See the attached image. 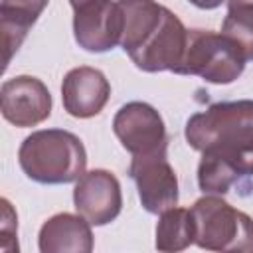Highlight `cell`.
I'll list each match as a JSON object with an SVG mask.
<instances>
[{
    "mask_svg": "<svg viewBox=\"0 0 253 253\" xmlns=\"http://www.w3.org/2000/svg\"><path fill=\"white\" fill-rule=\"evenodd\" d=\"M186 142L243 180L253 178V101H219L194 113L184 128Z\"/></svg>",
    "mask_w": 253,
    "mask_h": 253,
    "instance_id": "cell-1",
    "label": "cell"
},
{
    "mask_svg": "<svg viewBox=\"0 0 253 253\" xmlns=\"http://www.w3.org/2000/svg\"><path fill=\"white\" fill-rule=\"evenodd\" d=\"M22 172L38 184H71L87 168L81 138L63 128H42L28 134L18 150Z\"/></svg>",
    "mask_w": 253,
    "mask_h": 253,
    "instance_id": "cell-2",
    "label": "cell"
},
{
    "mask_svg": "<svg viewBox=\"0 0 253 253\" xmlns=\"http://www.w3.org/2000/svg\"><path fill=\"white\" fill-rule=\"evenodd\" d=\"M196 223L194 243L206 251L253 253V217L217 194H206L190 208Z\"/></svg>",
    "mask_w": 253,
    "mask_h": 253,
    "instance_id": "cell-3",
    "label": "cell"
},
{
    "mask_svg": "<svg viewBox=\"0 0 253 253\" xmlns=\"http://www.w3.org/2000/svg\"><path fill=\"white\" fill-rule=\"evenodd\" d=\"M247 59L223 34L211 30H188L186 49L176 75H198L213 85H229L241 77Z\"/></svg>",
    "mask_w": 253,
    "mask_h": 253,
    "instance_id": "cell-4",
    "label": "cell"
},
{
    "mask_svg": "<svg viewBox=\"0 0 253 253\" xmlns=\"http://www.w3.org/2000/svg\"><path fill=\"white\" fill-rule=\"evenodd\" d=\"M113 132L132 156L168 150V134L160 113L142 101H130L117 111Z\"/></svg>",
    "mask_w": 253,
    "mask_h": 253,
    "instance_id": "cell-5",
    "label": "cell"
},
{
    "mask_svg": "<svg viewBox=\"0 0 253 253\" xmlns=\"http://www.w3.org/2000/svg\"><path fill=\"white\" fill-rule=\"evenodd\" d=\"M73 12V36L79 47L105 53L121 45L125 18L119 0H87Z\"/></svg>",
    "mask_w": 253,
    "mask_h": 253,
    "instance_id": "cell-6",
    "label": "cell"
},
{
    "mask_svg": "<svg viewBox=\"0 0 253 253\" xmlns=\"http://www.w3.org/2000/svg\"><path fill=\"white\" fill-rule=\"evenodd\" d=\"M128 176L134 180L138 200L148 213L160 215L178 206V178L168 162V150L132 156Z\"/></svg>",
    "mask_w": 253,
    "mask_h": 253,
    "instance_id": "cell-7",
    "label": "cell"
},
{
    "mask_svg": "<svg viewBox=\"0 0 253 253\" xmlns=\"http://www.w3.org/2000/svg\"><path fill=\"white\" fill-rule=\"evenodd\" d=\"M73 206L91 225H107L115 221L123 210L121 182L113 172L93 168L75 182Z\"/></svg>",
    "mask_w": 253,
    "mask_h": 253,
    "instance_id": "cell-8",
    "label": "cell"
},
{
    "mask_svg": "<svg viewBox=\"0 0 253 253\" xmlns=\"http://www.w3.org/2000/svg\"><path fill=\"white\" fill-rule=\"evenodd\" d=\"M0 111L2 117L14 126H36L51 115V93L42 79L16 75L2 83Z\"/></svg>",
    "mask_w": 253,
    "mask_h": 253,
    "instance_id": "cell-9",
    "label": "cell"
},
{
    "mask_svg": "<svg viewBox=\"0 0 253 253\" xmlns=\"http://www.w3.org/2000/svg\"><path fill=\"white\" fill-rule=\"evenodd\" d=\"M186 40H188V28L172 10L166 8L164 18L156 28V32L142 43L140 49H136L130 55V59L140 71L146 73H158V71L178 73L186 49Z\"/></svg>",
    "mask_w": 253,
    "mask_h": 253,
    "instance_id": "cell-10",
    "label": "cell"
},
{
    "mask_svg": "<svg viewBox=\"0 0 253 253\" xmlns=\"http://www.w3.org/2000/svg\"><path fill=\"white\" fill-rule=\"evenodd\" d=\"M111 97V83L103 71L81 65L65 73L61 83V101L67 115L75 119L97 117Z\"/></svg>",
    "mask_w": 253,
    "mask_h": 253,
    "instance_id": "cell-11",
    "label": "cell"
},
{
    "mask_svg": "<svg viewBox=\"0 0 253 253\" xmlns=\"http://www.w3.org/2000/svg\"><path fill=\"white\" fill-rule=\"evenodd\" d=\"M91 223L81 213H55L43 221L38 235L42 253H91L93 251Z\"/></svg>",
    "mask_w": 253,
    "mask_h": 253,
    "instance_id": "cell-12",
    "label": "cell"
},
{
    "mask_svg": "<svg viewBox=\"0 0 253 253\" xmlns=\"http://www.w3.org/2000/svg\"><path fill=\"white\" fill-rule=\"evenodd\" d=\"M119 4L125 18L121 47L130 57L156 32L164 18L166 6L156 0H119Z\"/></svg>",
    "mask_w": 253,
    "mask_h": 253,
    "instance_id": "cell-13",
    "label": "cell"
},
{
    "mask_svg": "<svg viewBox=\"0 0 253 253\" xmlns=\"http://www.w3.org/2000/svg\"><path fill=\"white\" fill-rule=\"evenodd\" d=\"M196 239V223L192 210L188 208H170L160 213L156 223V239L154 245L158 251L174 253L184 251Z\"/></svg>",
    "mask_w": 253,
    "mask_h": 253,
    "instance_id": "cell-14",
    "label": "cell"
},
{
    "mask_svg": "<svg viewBox=\"0 0 253 253\" xmlns=\"http://www.w3.org/2000/svg\"><path fill=\"white\" fill-rule=\"evenodd\" d=\"M221 34L241 49L247 61L253 59V0H227Z\"/></svg>",
    "mask_w": 253,
    "mask_h": 253,
    "instance_id": "cell-15",
    "label": "cell"
},
{
    "mask_svg": "<svg viewBox=\"0 0 253 253\" xmlns=\"http://www.w3.org/2000/svg\"><path fill=\"white\" fill-rule=\"evenodd\" d=\"M36 20L32 16L12 12V10H2L0 8V32H2V47H4V69L10 65L14 53L20 49L24 43L28 32Z\"/></svg>",
    "mask_w": 253,
    "mask_h": 253,
    "instance_id": "cell-16",
    "label": "cell"
},
{
    "mask_svg": "<svg viewBox=\"0 0 253 253\" xmlns=\"http://www.w3.org/2000/svg\"><path fill=\"white\" fill-rule=\"evenodd\" d=\"M0 204H2V221H0L2 241H0V247L6 253H14V251H18V239H16L18 237V215L6 198H2Z\"/></svg>",
    "mask_w": 253,
    "mask_h": 253,
    "instance_id": "cell-17",
    "label": "cell"
},
{
    "mask_svg": "<svg viewBox=\"0 0 253 253\" xmlns=\"http://www.w3.org/2000/svg\"><path fill=\"white\" fill-rule=\"evenodd\" d=\"M49 0H2L0 8L2 10H12V12H20L26 16H32L34 20L40 18V14L45 10Z\"/></svg>",
    "mask_w": 253,
    "mask_h": 253,
    "instance_id": "cell-18",
    "label": "cell"
},
{
    "mask_svg": "<svg viewBox=\"0 0 253 253\" xmlns=\"http://www.w3.org/2000/svg\"><path fill=\"white\" fill-rule=\"evenodd\" d=\"M190 4H194L196 8H200V10H215V8H219L223 2H227V0H188Z\"/></svg>",
    "mask_w": 253,
    "mask_h": 253,
    "instance_id": "cell-19",
    "label": "cell"
},
{
    "mask_svg": "<svg viewBox=\"0 0 253 253\" xmlns=\"http://www.w3.org/2000/svg\"><path fill=\"white\" fill-rule=\"evenodd\" d=\"M83 2H87V0H69L71 8H77V6H79V4H83Z\"/></svg>",
    "mask_w": 253,
    "mask_h": 253,
    "instance_id": "cell-20",
    "label": "cell"
}]
</instances>
